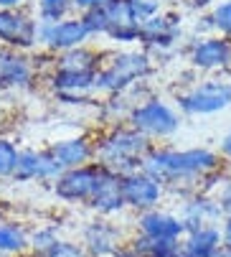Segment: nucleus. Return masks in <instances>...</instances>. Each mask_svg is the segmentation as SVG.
I'll list each match as a JSON object with an SVG mask.
<instances>
[{"label":"nucleus","instance_id":"1","mask_svg":"<svg viewBox=\"0 0 231 257\" xmlns=\"http://www.w3.org/2000/svg\"><path fill=\"white\" fill-rule=\"evenodd\" d=\"M218 158L211 151L196 148V151H152L147 153V158L142 161V173L152 176L160 183H170V181H183L190 176H203L208 171H216Z\"/></svg>","mask_w":231,"mask_h":257},{"label":"nucleus","instance_id":"2","mask_svg":"<svg viewBox=\"0 0 231 257\" xmlns=\"http://www.w3.org/2000/svg\"><path fill=\"white\" fill-rule=\"evenodd\" d=\"M147 153V138L140 130H114L99 148V158L104 161L102 166L122 178L137 173Z\"/></svg>","mask_w":231,"mask_h":257},{"label":"nucleus","instance_id":"3","mask_svg":"<svg viewBox=\"0 0 231 257\" xmlns=\"http://www.w3.org/2000/svg\"><path fill=\"white\" fill-rule=\"evenodd\" d=\"M104 166H82V168H71L56 181V196L66 201H89L97 191V183L102 178Z\"/></svg>","mask_w":231,"mask_h":257},{"label":"nucleus","instance_id":"4","mask_svg":"<svg viewBox=\"0 0 231 257\" xmlns=\"http://www.w3.org/2000/svg\"><path fill=\"white\" fill-rule=\"evenodd\" d=\"M147 69H150V64L142 54H122L112 61L109 69L97 74V87L107 89V92H117V89L127 87L132 79L147 74Z\"/></svg>","mask_w":231,"mask_h":257},{"label":"nucleus","instance_id":"5","mask_svg":"<svg viewBox=\"0 0 231 257\" xmlns=\"http://www.w3.org/2000/svg\"><path fill=\"white\" fill-rule=\"evenodd\" d=\"M231 104V84H203L180 97V107L190 115H211Z\"/></svg>","mask_w":231,"mask_h":257},{"label":"nucleus","instance_id":"6","mask_svg":"<svg viewBox=\"0 0 231 257\" xmlns=\"http://www.w3.org/2000/svg\"><path fill=\"white\" fill-rule=\"evenodd\" d=\"M132 122L142 135L145 133L147 135H170L178 130L175 112L163 102H147V104L137 107L132 112Z\"/></svg>","mask_w":231,"mask_h":257},{"label":"nucleus","instance_id":"7","mask_svg":"<svg viewBox=\"0 0 231 257\" xmlns=\"http://www.w3.org/2000/svg\"><path fill=\"white\" fill-rule=\"evenodd\" d=\"M160 181H155L147 173H130L122 178V199L127 206L135 209H152L160 201Z\"/></svg>","mask_w":231,"mask_h":257},{"label":"nucleus","instance_id":"8","mask_svg":"<svg viewBox=\"0 0 231 257\" xmlns=\"http://www.w3.org/2000/svg\"><path fill=\"white\" fill-rule=\"evenodd\" d=\"M89 206H94L102 214L120 211L125 206V199H122V176H117V173H112L109 168H104L102 178L97 183V191L89 199Z\"/></svg>","mask_w":231,"mask_h":257},{"label":"nucleus","instance_id":"9","mask_svg":"<svg viewBox=\"0 0 231 257\" xmlns=\"http://www.w3.org/2000/svg\"><path fill=\"white\" fill-rule=\"evenodd\" d=\"M109 16V36L120 41H135L140 36V23L130 8V0H109L104 6Z\"/></svg>","mask_w":231,"mask_h":257},{"label":"nucleus","instance_id":"10","mask_svg":"<svg viewBox=\"0 0 231 257\" xmlns=\"http://www.w3.org/2000/svg\"><path fill=\"white\" fill-rule=\"evenodd\" d=\"M61 166L49 156V153H33V151H26L18 156V166H16V173L13 178L16 181H33V178H54L59 176Z\"/></svg>","mask_w":231,"mask_h":257},{"label":"nucleus","instance_id":"11","mask_svg":"<svg viewBox=\"0 0 231 257\" xmlns=\"http://www.w3.org/2000/svg\"><path fill=\"white\" fill-rule=\"evenodd\" d=\"M140 229L145 237L150 239H173L178 242V237L185 232L183 222L170 214H163V211H147L140 216Z\"/></svg>","mask_w":231,"mask_h":257},{"label":"nucleus","instance_id":"12","mask_svg":"<svg viewBox=\"0 0 231 257\" xmlns=\"http://www.w3.org/2000/svg\"><path fill=\"white\" fill-rule=\"evenodd\" d=\"M0 39L13 46H31L36 41V26L18 13L0 11Z\"/></svg>","mask_w":231,"mask_h":257},{"label":"nucleus","instance_id":"13","mask_svg":"<svg viewBox=\"0 0 231 257\" xmlns=\"http://www.w3.org/2000/svg\"><path fill=\"white\" fill-rule=\"evenodd\" d=\"M87 23L84 21H64V23H54L44 28V39L54 46V49H71L79 46L87 39Z\"/></svg>","mask_w":231,"mask_h":257},{"label":"nucleus","instance_id":"14","mask_svg":"<svg viewBox=\"0 0 231 257\" xmlns=\"http://www.w3.org/2000/svg\"><path fill=\"white\" fill-rule=\"evenodd\" d=\"M221 214H223L221 204L198 199V201H190L185 206V214H183L180 222H183L185 232L190 234V232H198L203 227H213V222H216V219H221Z\"/></svg>","mask_w":231,"mask_h":257},{"label":"nucleus","instance_id":"15","mask_svg":"<svg viewBox=\"0 0 231 257\" xmlns=\"http://www.w3.org/2000/svg\"><path fill=\"white\" fill-rule=\"evenodd\" d=\"M49 156L61 168H82L89 161L92 148L87 145V140H82V138H76V140H61V143H56L54 148L49 151Z\"/></svg>","mask_w":231,"mask_h":257},{"label":"nucleus","instance_id":"16","mask_svg":"<svg viewBox=\"0 0 231 257\" xmlns=\"http://www.w3.org/2000/svg\"><path fill=\"white\" fill-rule=\"evenodd\" d=\"M221 229L216 227H203L198 232H190L188 242L183 244V252L190 257H213L221 249Z\"/></svg>","mask_w":231,"mask_h":257},{"label":"nucleus","instance_id":"17","mask_svg":"<svg viewBox=\"0 0 231 257\" xmlns=\"http://www.w3.org/2000/svg\"><path fill=\"white\" fill-rule=\"evenodd\" d=\"M31 77L28 64L21 56H11V54H0V87H18L26 84Z\"/></svg>","mask_w":231,"mask_h":257},{"label":"nucleus","instance_id":"18","mask_svg":"<svg viewBox=\"0 0 231 257\" xmlns=\"http://www.w3.org/2000/svg\"><path fill=\"white\" fill-rule=\"evenodd\" d=\"M228 54H231V49H228L226 41H216V39L213 41H203L193 51V64L196 66H203V69H208V66H223L228 61Z\"/></svg>","mask_w":231,"mask_h":257},{"label":"nucleus","instance_id":"19","mask_svg":"<svg viewBox=\"0 0 231 257\" xmlns=\"http://www.w3.org/2000/svg\"><path fill=\"white\" fill-rule=\"evenodd\" d=\"M114 237H117L114 229L104 224H92L87 229V247L94 257H107L109 252H114Z\"/></svg>","mask_w":231,"mask_h":257},{"label":"nucleus","instance_id":"20","mask_svg":"<svg viewBox=\"0 0 231 257\" xmlns=\"http://www.w3.org/2000/svg\"><path fill=\"white\" fill-rule=\"evenodd\" d=\"M140 36L147 44H163V46H168L175 39V28L165 18H150V21H145L140 26Z\"/></svg>","mask_w":231,"mask_h":257},{"label":"nucleus","instance_id":"21","mask_svg":"<svg viewBox=\"0 0 231 257\" xmlns=\"http://www.w3.org/2000/svg\"><path fill=\"white\" fill-rule=\"evenodd\" d=\"M54 84L61 89V92H82V89H89L92 84H97V74L94 71H59Z\"/></svg>","mask_w":231,"mask_h":257},{"label":"nucleus","instance_id":"22","mask_svg":"<svg viewBox=\"0 0 231 257\" xmlns=\"http://www.w3.org/2000/svg\"><path fill=\"white\" fill-rule=\"evenodd\" d=\"M28 239L26 232L16 224H0V254L3 252H21L26 249Z\"/></svg>","mask_w":231,"mask_h":257},{"label":"nucleus","instance_id":"23","mask_svg":"<svg viewBox=\"0 0 231 257\" xmlns=\"http://www.w3.org/2000/svg\"><path fill=\"white\" fill-rule=\"evenodd\" d=\"M18 156H21V153L16 151V145L0 138V178H3V176H13V173H16Z\"/></svg>","mask_w":231,"mask_h":257},{"label":"nucleus","instance_id":"24","mask_svg":"<svg viewBox=\"0 0 231 257\" xmlns=\"http://www.w3.org/2000/svg\"><path fill=\"white\" fill-rule=\"evenodd\" d=\"M92 61H94V56L89 51H74L64 59L61 69L64 71H92Z\"/></svg>","mask_w":231,"mask_h":257},{"label":"nucleus","instance_id":"25","mask_svg":"<svg viewBox=\"0 0 231 257\" xmlns=\"http://www.w3.org/2000/svg\"><path fill=\"white\" fill-rule=\"evenodd\" d=\"M31 242H33V249L38 252V257H49V254L56 249V244H59L56 234H54V232H49V229L33 234V239H31Z\"/></svg>","mask_w":231,"mask_h":257},{"label":"nucleus","instance_id":"26","mask_svg":"<svg viewBox=\"0 0 231 257\" xmlns=\"http://www.w3.org/2000/svg\"><path fill=\"white\" fill-rule=\"evenodd\" d=\"M84 23L89 31H109V16H107V8H92L87 16H84Z\"/></svg>","mask_w":231,"mask_h":257},{"label":"nucleus","instance_id":"27","mask_svg":"<svg viewBox=\"0 0 231 257\" xmlns=\"http://www.w3.org/2000/svg\"><path fill=\"white\" fill-rule=\"evenodd\" d=\"M130 8H132V13L140 23V21H150V16L158 11V3L155 0H130Z\"/></svg>","mask_w":231,"mask_h":257},{"label":"nucleus","instance_id":"28","mask_svg":"<svg viewBox=\"0 0 231 257\" xmlns=\"http://www.w3.org/2000/svg\"><path fill=\"white\" fill-rule=\"evenodd\" d=\"M66 11V0H41V16L44 21H56Z\"/></svg>","mask_w":231,"mask_h":257},{"label":"nucleus","instance_id":"29","mask_svg":"<svg viewBox=\"0 0 231 257\" xmlns=\"http://www.w3.org/2000/svg\"><path fill=\"white\" fill-rule=\"evenodd\" d=\"M213 21H216V26H218L221 31L231 33V3L218 6V8H216V13H213Z\"/></svg>","mask_w":231,"mask_h":257},{"label":"nucleus","instance_id":"30","mask_svg":"<svg viewBox=\"0 0 231 257\" xmlns=\"http://www.w3.org/2000/svg\"><path fill=\"white\" fill-rule=\"evenodd\" d=\"M221 209H223V214L231 219V183H226V189L221 191Z\"/></svg>","mask_w":231,"mask_h":257},{"label":"nucleus","instance_id":"31","mask_svg":"<svg viewBox=\"0 0 231 257\" xmlns=\"http://www.w3.org/2000/svg\"><path fill=\"white\" fill-rule=\"evenodd\" d=\"M109 0H74V6H79V8H102V6H107Z\"/></svg>","mask_w":231,"mask_h":257},{"label":"nucleus","instance_id":"32","mask_svg":"<svg viewBox=\"0 0 231 257\" xmlns=\"http://www.w3.org/2000/svg\"><path fill=\"white\" fill-rule=\"evenodd\" d=\"M221 239H223V247H228V249H231V219H226L223 232H221Z\"/></svg>","mask_w":231,"mask_h":257},{"label":"nucleus","instance_id":"33","mask_svg":"<svg viewBox=\"0 0 231 257\" xmlns=\"http://www.w3.org/2000/svg\"><path fill=\"white\" fill-rule=\"evenodd\" d=\"M221 153H223L226 158H231V133L221 140Z\"/></svg>","mask_w":231,"mask_h":257},{"label":"nucleus","instance_id":"34","mask_svg":"<svg viewBox=\"0 0 231 257\" xmlns=\"http://www.w3.org/2000/svg\"><path fill=\"white\" fill-rule=\"evenodd\" d=\"M21 0H0V8L3 11H8V8H13V6H18Z\"/></svg>","mask_w":231,"mask_h":257},{"label":"nucleus","instance_id":"35","mask_svg":"<svg viewBox=\"0 0 231 257\" xmlns=\"http://www.w3.org/2000/svg\"><path fill=\"white\" fill-rule=\"evenodd\" d=\"M206 3H211V0H193V6H206Z\"/></svg>","mask_w":231,"mask_h":257}]
</instances>
